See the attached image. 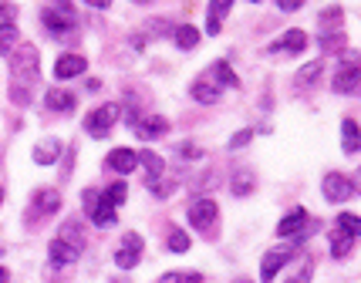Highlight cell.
<instances>
[{
  "instance_id": "7",
  "label": "cell",
  "mask_w": 361,
  "mask_h": 283,
  "mask_svg": "<svg viewBox=\"0 0 361 283\" xmlns=\"http://www.w3.org/2000/svg\"><path fill=\"white\" fill-rule=\"evenodd\" d=\"M44 27H48L51 34H68V31L75 27V10H71L68 3L48 7V10H44Z\"/></svg>"
},
{
  "instance_id": "18",
  "label": "cell",
  "mask_w": 361,
  "mask_h": 283,
  "mask_svg": "<svg viewBox=\"0 0 361 283\" xmlns=\"http://www.w3.org/2000/svg\"><path fill=\"white\" fill-rule=\"evenodd\" d=\"M162 132H169V122H166L162 115H149L146 122L135 125V135H139V138H159Z\"/></svg>"
},
{
  "instance_id": "3",
  "label": "cell",
  "mask_w": 361,
  "mask_h": 283,
  "mask_svg": "<svg viewBox=\"0 0 361 283\" xmlns=\"http://www.w3.org/2000/svg\"><path fill=\"white\" fill-rule=\"evenodd\" d=\"M290 256H294V246H274V249H267L264 260H260V280L274 283L277 273H281V266L290 263Z\"/></svg>"
},
{
  "instance_id": "11",
  "label": "cell",
  "mask_w": 361,
  "mask_h": 283,
  "mask_svg": "<svg viewBox=\"0 0 361 283\" xmlns=\"http://www.w3.org/2000/svg\"><path fill=\"white\" fill-rule=\"evenodd\" d=\"M358 85H361V68H358V64H348V68H341L338 75L331 78V88H334L338 94L358 92Z\"/></svg>"
},
{
  "instance_id": "30",
  "label": "cell",
  "mask_w": 361,
  "mask_h": 283,
  "mask_svg": "<svg viewBox=\"0 0 361 283\" xmlns=\"http://www.w3.org/2000/svg\"><path fill=\"white\" fill-rule=\"evenodd\" d=\"M101 199H105L112 209H118L125 199H129V186H125V182H115V186L105 189V196H101Z\"/></svg>"
},
{
  "instance_id": "4",
  "label": "cell",
  "mask_w": 361,
  "mask_h": 283,
  "mask_svg": "<svg viewBox=\"0 0 361 283\" xmlns=\"http://www.w3.org/2000/svg\"><path fill=\"white\" fill-rule=\"evenodd\" d=\"M142 249H146L142 236H139V233H125V236L118 240V249H115V263L122 266V270H132V266L139 263V256H142Z\"/></svg>"
},
{
  "instance_id": "22",
  "label": "cell",
  "mask_w": 361,
  "mask_h": 283,
  "mask_svg": "<svg viewBox=\"0 0 361 283\" xmlns=\"http://www.w3.org/2000/svg\"><path fill=\"white\" fill-rule=\"evenodd\" d=\"M341 149L348 155H355L361 149V132H358V122H351V118H344L341 125Z\"/></svg>"
},
{
  "instance_id": "38",
  "label": "cell",
  "mask_w": 361,
  "mask_h": 283,
  "mask_svg": "<svg viewBox=\"0 0 361 283\" xmlns=\"http://www.w3.org/2000/svg\"><path fill=\"white\" fill-rule=\"evenodd\" d=\"M0 283H7V266H0Z\"/></svg>"
},
{
  "instance_id": "36",
  "label": "cell",
  "mask_w": 361,
  "mask_h": 283,
  "mask_svg": "<svg viewBox=\"0 0 361 283\" xmlns=\"http://www.w3.org/2000/svg\"><path fill=\"white\" fill-rule=\"evenodd\" d=\"M149 189H153V196H159V199H162V196H169V186H166L162 179H153V182H149Z\"/></svg>"
},
{
  "instance_id": "28",
  "label": "cell",
  "mask_w": 361,
  "mask_h": 283,
  "mask_svg": "<svg viewBox=\"0 0 361 283\" xmlns=\"http://www.w3.org/2000/svg\"><path fill=\"white\" fill-rule=\"evenodd\" d=\"M229 189H233V196H250V189H253V172H250V169L233 172V182H229Z\"/></svg>"
},
{
  "instance_id": "17",
  "label": "cell",
  "mask_w": 361,
  "mask_h": 283,
  "mask_svg": "<svg viewBox=\"0 0 361 283\" xmlns=\"http://www.w3.org/2000/svg\"><path fill=\"white\" fill-rule=\"evenodd\" d=\"M190 94L196 98V101H199V105H216V101H220V88H216V85H213L206 75L199 78V81H192Z\"/></svg>"
},
{
  "instance_id": "12",
  "label": "cell",
  "mask_w": 361,
  "mask_h": 283,
  "mask_svg": "<svg viewBox=\"0 0 361 283\" xmlns=\"http://www.w3.org/2000/svg\"><path fill=\"white\" fill-rule=\"evenodd\" d=\"M304 226H307V209H290L284 219L277 223V236H281V240H290V236L304 233Z\"/></svg>"
},
{
  "instance_id": "1",
  "label": "cell",
  "mask_w": 361,
  "mask_h": 283,
  "mask_svg": "<svg viewBox=\"0 0 361 283\" xmlns=\"http://www.w3.org/2000/svg\"><path fill=\"white\" fill-rule=\"evenodd\" d=\"M34 85H38V51L31 44H20L17 51H10V98L17 105H27Z\"/></svg>"
},
{
  "instance_id": "16",
  "label": "cell",
  "mask_w": 361,
  "mask_h": 283,
  "mask_svg": "<svg viewBox=\"0 0 361 283\" xmlns=\"http://www.w3.org/2000/svg\"><path fill=\"white\" fill-rule=\"evenodd\" d=\"M135 166H139V159H135L132 149H112L108 152V169L118 172V175H129Z\"/></svg>"
},
{
  "instance_id": "9",
  "label": "cell",
  "mask_w": 361,
  "mask_h": 283,
  "mask_svg": "<svg viewBox=\"0 0 361 283\" xmlns=\"http://www.w3.org/2000/svg\"><path fill=\"white\" fill-rule=\"evenodd\" d=\"M216 203L213 199H199V203H192L190 206V226L199 229V233H206V229H213V223H216Z\"/></svg>"
},
{
  "instance_id": "29",
  "label": "cell",
  "mask_w": 361,
  "mask_h": 283,
  "mask_svg": "<svg viewBox=\"0 0 361 283\" xmlns=\"http://www.w3.org/2000/svg\"><path fill=\"white\" fill-rule=\"evenodd\" d=\"M334 229H341V233H348L351 240H358L361 236V219L355 216V212H341V216H338V223H334Z\"/></svg>"
},
{
  "instance_id": "20",
  "label": "cell",
  "mask_w": 361,
  "mask_h": 283,
  "mask_svg": "<svg viewBox=\"0 0 361 283\" xmlns=\"http://www.w3.org/2000/svg\"><path fill=\"white\" fill-rule=\"evenodd\" d=\"M61 155V142L57 138H44L34 145V162L38 166H55V159Z\"/></svg>"
},
{
  "instance_id": "19",
  "label": "cell",
  "mask_w": 361,
  "mask_h": 283,
  "mask_svg": "<svg viewBox=\"0 0 361 283\" xmlns=\"http://www.w3.org/2000/svg\"><path fill=\"white\" fill-rule=\"evenodd\" d=\"M206 78L213 81V85H216V88H223V85L236 88V85H240V78L233 75V68H229L227 61H216V64H213V68L206 71Z\"/></svg>"
},
{
  "instance_id": "39",
  "label": "cell",
  "mask_w": 361,
  "mask_h": 283,
  "mask_svg": "<svg viewBox=\"0 0 361 283\" xmlns=\"http://www.w3.org/2000/svg\"><path fill=\"white\" fill-rule=\"evenodd\" d=\"M0 203H3V186H0Z\"/></svg>"
},
{
  "instance_id": "40",
  "label": "cell",
  "mask_w": 361,
  "mask_h": 283,
  "mask_svg": "<svg viewBox=\"0 0 361 283\" xmlns=\"http://www.w3.org/2000/svg\"><path fill=\"white\" fill-rule=\"evenodd\" d=\"M236 283H250V280H236Z\"/></svg>"
},
{
  "instance_id": "8",
  "label": "cell",
  "mask_w": 361,
  "mask_h": 283,
  "mask_svg": "<svg viewBox=\"0 0 361 283\" xmlns=\"http://www.w3.org/2000/svg\"><path fill=\"white\" fill-rule=\"evenodd\" d=\"M85 212L95 226H112L115 223V209L98 196V192H85Z\"/></svg>"
},
{
  "instance_id": "33",
  "label": "cell",
  "mask_w": 361,
  "mask_h": 283,
  "mask_svg": "<svg viewBox=\"0 0 361 283\" xmlns=\"http://www.w3.org/2000/svg\"><path fill=\"white\" fill-rule=\"evenodd\" d=\"M172 249V253H186V249H190V236H186V233H183V229H172L169 233V243H166Z\"/></svg>"
},
{
  "instance_id": "21",
  "label": "cell",
  "mask_w": 361,
  "mask_h": 283,
  "mask_svg": "<svg viewBox=\"0 0 361 283\" xmlns=\"http://www.w3.org/2000/svg\"><path fill=\"white\" fill-rule=\"evenodd\" d=\"M229 14V3L220 0V3H209L206 7V34H220L223 31V17Z\"/></svg>"
},
{
  "instance_id": "6",
  "label": "cell",
  "mask_w": 361,
  "mask_h": 283,
  "mask_svg": "<svg viewBox=\"0 0 361 283\" xmlns=\"http://www.w3.org/2000/svg\"><path fill=\"white\" fill-rule=\"evenodd\" d=\"M355 196V186H351V179L341 175V172H327L324 175V199L327 203H348Z\"/></svg>"
},
{
  "instance_id": "2",
  "label": "cell",
  "mask_w": 361,
  "mask_h": 283,
  "mask_svg": "<svg viewBox=\"0 0 361 283\" xmlns=\"http://www.w3.org/2000/svg\"><path fill=\"white\" fill-rule=\"evenodd\" d=\"M48 253H51V263L55 266H71L85 253V229L78 226L75 219H68L64 226L57 229V236L51 240V246H48Z\"/></svg>"
},
{
  "instance_id": "10",
  "label": "cell",
  "mask_w": 361,
  "mask_h": 283,
  "mask_svg": "<svg viewBox=\"0 0 361 283\" xmlns=\"http://www.w3.org/2000/svg\"><path fill=\"white\" fill-rule=\"evenodd\" d=\"M61 209V192L57 189H38L34 192V199H31V216H38V219H44V216H51V212H57Z\"/></svg>"
},
{
  "instance_id": "5",
  "label": "cell",
  "mask_w": 361,
  "mask_h": 283,
  "mask_svg": "<svg viewBox=\"0 0 361 283\" xmlns=\"http://www.w3.org/2000/svg\"><path fill=\"white\" fill-rule=\"evenodd\" d=\"M118 122V105H101L95 112L85 118V129L95 135V138H105V135L112 132V125Z\"/></svg>"
},
{
  "instance_id": "27",
  "label": "cell",
  "mask_w": 361,
  "mask_h": 283,
  "mask_svg": "<svg viewBox=\"0 0 361 283\" xmlns=\"http://www.w3.org/2000/svg\"><path fill=\"white\" fill-rule=\"evenodd\" d=\"M351 246H355V240H351L348 233H341V229H334V233H331V256H338V260H341V256L351 253Z\"/></svg>"
},
{
  "instance_id": "31",
  "label": "cell",
  "mask_w": 361,
  "mask_h": 283,
  "mask_svg": "<svg viewBox=\"0 0 361 283\" xmlns=\"http://www.w3.org/2000/svg\"><path fill=\"white\" fill-rule=\"evenodd\" d=\"M159 283H203V273H162L159 277Z\"/></svg>"
},
{
  "instance_id": "14",
  "label": "cell",
  "mask_w": 361,
  "mask_h": 283,
  "mask_svg": "<svg viewBox=\"0 0 361 283\" xmlns=\"http://www.w3.org/2000/svg\"><path fill=\"white\" fill-rule=\"evenodd\" d=\"M85 68H88V61H85V57H81V55H64V57H57L55 75L61 78V81H68V78L85 75Z\"/></svg>"
},
{
  "instance_id": "37",
  "label": "cell",
  "mask_w": 361,
  "mask_h": 283,
  "mask_svg": "<svg viewBox=\"0 0 361 283\" xmlns=\"http://www.w3.org/2000/svg\"><path fill=\"white\" fill-rule=\"evenodd\" d=\"M277 7H281V10H284V14H294V10H297V7H301V3H294V0H287V3H277Z\"/></svg>"
},
{
  "instance_id": "26",
  "label": "cell",
  "mask_w": 361,
  "mask_h": 283,
  "mask_svg": "<svg viewBox=\"0 0 361 283\" xmlns=\"http://www.w3.org/2000/svg\"><path fill=\"white\" fill-rule=\"evenodd\" d=\"M176 44H179L183 51L196 48V44H199V31H196L192 24H179V27H176Z\"/></svg>"
},
{
  "instance_id": "13",
  "label": "cell",
  "mask_w": 361,
  "mask_h": 283,
  "mask_svg": "<svg viewBox=\"0 0 361 283\" xmlns=\"http://www.w3.org/2000/svg\"><path fill=\"white\" fill-rule=\"evenodd\" d=\"M304 48H307L304 31H287V34H281V38L274 41V48H270V51H277V55H281V51H284V55H301Z\"/></svg>"
},
{
  "instance_id": "35",
  "label": "cell",
  "mask_w": 361,
  "mask_h": 283,
  "mask_svg": "<svg viewBox=\"0 0 361 283\" xmlns=\"http://www.w3.org/2000/svg\"><path fill=\"white\" fill-rule=\"evenodd\" d=\"M250 138H253V132H250V129H243V132H236L233 138H229V149H243V145H247Z\"/></svg>"
},
{
  "instance_id": "34",
  "label": "cell",
  "mask_w": 361,
  "mask_h": 283,
  "mask_svg": "<svg viewBox=\"0 0 361 283\" xmlns=\"http://www.w3.org/2000/svg\"><path fill=\"white\" fill-rule=\"evenodd\" d=\"M321 48L327 51V55H334L338 48H344V38H341V34H334V38H331V34H324V38H321Z\"/></svg>"
},
{
  "instance_id": "25",
  "label": "cell",
  "mask_w": 361,
  "mask_h": 283,
  "mask_svg": "<svg viewBox=\"0 0 361 283\" xmlns=\"http://www.w3.org/2000/svg\"><path fill=\"white\" fill-rule=\"evenodd\" d=\"M321 71H324L321 61H311L307 68L297 71V88H314V85H318V78H321Z\"/></svg>"
},
{
  "instance_id": "23",
  "label": "cell",
  "mask_w": 361,
  "mask_h": 283,
  "mask_svg": "<svg viewBox=\"0 0 361 283\" xmlns=\"http://www.w3.org/2000/svg\"><path fill=\"white\" fill-rule=\"evenodd\" d=\"M135 159H139V166H142V169L149 172V182L159 179L162 169H166V162H162V155H159V152H142V155H135Z\"/></svg>"
},
{
  "instance_id": "15",
  "label": "cell",
  "mask_w": 361,
  "mask_h": 283,
  "mask_svg": "<svg viewBox=\"0 0 361 283\" xmlns=\"http://www.w3.org/2000/svg\"><path fill=\"white\" fill-rule=\"evenodd\" d=\"M44 105L57 115H71L75 112V94L71 92H61V88H51V92L44 94Z\"/></svg>"
},
{
  "instance_id": "32",
  "label": "cell",
  "mask_w": 361,
  "mask_h": 283,
  "mask_svg": "<svg viewBox=\"0 0 361 283\" xmlns=\"http://www.w3.org/2000/svg\"><path fill=\"white\" fill-rule=\"evenodd\" d=\"M14 41H17V27H14V24H0V55L10 51Z\"/></svg>"
},
{
  "instance_id": "24",
  "label": "cell",
  "mask_w": 361,
  "mask_h": 283,
  "mask_svg": "<svg viewBox=\"0 0 361 283\" xmlns=\"http://www.w3.org/2000/svg\"><path fill=\"white\" fill-rule=\"evenodd\" d=\"M311 277H314V260H311V256H301L284 283H311Z\"/></svg>"
}]
</instances>
